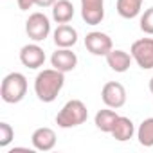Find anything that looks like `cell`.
<instances>
[{
    "label": "cell",
    "instance_id": "6da1fadb",
    "mask_svg": "<svg viewBox=\"0 0 153 153\" xmlns=\"http://www.w3.org/2000/svg\"><path fill=\"white\" fill-rule=\"evenodd\" d=\"M65 85V72L58 68H43L34 79V94L43 103H52Z\"/></svg>",
    "mask_w": 153,
    "mask_h": 153
},
{
    "label": "cell",
    "instance_id": "7a4b0ae2",
    "mask_svg": "<svg viewBox=\"0 0 153 153\" xmlns=\"http://www.w3.org/2000/svg\"><path fill=\"white\" fill-rule=\"evenodd\" d=\"M88 119V110H87V105L81 101V99H70L63 105V108L58 112L56 115V124L59 128H76L83 124L85 121Z\"/></svg>",
    "mask_w": 153,
    "mask_h": 153
},
{
    "label": "cell",
    "instance_id": "3957f363",
    "mask_svg": "<svg viewBox=\"0 0 153 153\" xmlns=\"http://www.w3.org/2000/svg\"><path fill=\"white\" fill-rule=\"evenodd\" d=\"M27 94V78L22 72H11L2 79L0 85V97L7 105L20 103Z\"/></svg>",
    "mask_w": 153,
    "mask_h": 153
},
{
    "label": "cell",
    "instance_id": "277c9868",
    "mask_svg": "<svg viewBox=\"0 0 153 153\" xmlns=\"http://www.w3.org/2000/svg\"><path fill=\"white\" fill-rule=\"evenodd\" d=\"M25 33H27V36L33 42H36V43L43 42L49 36V33H51V20H49V16L40 13V11L29 15V18L25 20Z\"/></svg>",
    "mask_w": 153,
    "mask_h": 153
},
{
    "label": "cell",
    "instance_id": "5b68a950",
    "mask_svg": "<svg viewBox=\"0 0 153 153\" xmlns=\"http://www.w3.org/2000/svg\"><path fill=\"white\" fill-rule=\"evenodd\" d=\"M130 54L142 70L153 68V38H140L131 43Z\"/></svg>",
    "mask_w": 153,
    "mask_h": 153
},
{
    "label": "cell",
    "instance_id": "8992f818",
    "mask_svg": "<svg viewBox=\"0 0 153 153\" xmlns=\"http://www.w3.org/2000/svg\"><path fill=\"white\" fill-rule=\"evenodd\" d=\"M85 47L94 56H106L114 49V43H112V38L106 33L92 31L85 36Z\"/></svg>",
    "mask_w": 153,
    "mask_h": 153
},
{
    "label": "cell",
    "instance_id": "52a82bcc",
    "mask_svg": "<svg viewBox=\"0 0 153 153\" xmlns=\"http://www.w3.org/2000/svg\"><path fill=\"white\" fill-rule=\"evenodd\" d=\"M101 99L106 106L110 108H121L126 103V88L119 83V81H108L105 83L103 90H101Z\"/></svg>",
    "mask_w": 153,
    "mask_h": 153
},
{
    "label": "cell",
    "instance_id": "ba28073f",
    "mask_svg": "<svg viewBox=\"0 0 153 153\" xmlns=\"http://www.w3.org/2000/svg\"><path fill=\"white\" fill-rule=\"evenodd\" d=\"M81 18L87 25H99L105 18V0H81Z\"/></svg>",
    "mask_w": 153,
    "mask_h": 153
},
{
    "label": "cell",
    "instance_id": "9c48e42d",
    "mask_svg": "<svg viewBox=\"0 0 153 153\" xmlns=\"http://www.w3.org/2000/svg\"><path fill=\"white\" fill-rule=\"evenodd\" d=\"M20 61L27 68H40L45 63V52L36 42L27 43V45H24L20 49Z\"/></svg>",
    "mask_w": 153,
    "mask_h": 153
},
{
    "label": "cell",
    "instance_id": "30bf717a",
    "mask_svg": "<svg viewBox=\"0 0 153 153\" xmlns=\"http://www.w3.org/2000/svg\"><path fill=\"white\" fill-rule=\"evenodd\" d=\"M51 65L61 72H70L76 68L78 65V56L76 52H72L70 49H65V47H58L52 56H51Z\"/></svg>",
    "mask_w": 153,
    "mask_h": 153
},
{
    "label": "cell",
    "instance_id": "8fae6325",
    "mask_svg": "<svg viewBox=\"0 0 153 153\" xmlns=\"http://www.w3.org/2000/svg\"><path fill=\"white\" fill-rule=\"evenodd\" d=\"M31 142H33V148L38 151H51L56 146V133L52 128H47V126L36 128L31 135Z\"/></svg>",
    "mask_w": 153,
    "mask_h": 153
},
{
    "label": "cell",
    "instance_id": "7c38bea8",
    "mask_svg": "<svg viewBox=\"0 0 153 153\" xmlns=\"http://www.w3.org/2000/svg\"><path fill=\"white\" fill-rule=\"evenodd\" d=\"M52 38H54L56 47L70 49V47H74L76 43H78V31H76L72 25H68V24H59L54 29Z\"/></svg>",
    "mask_w": 153,
    "mask_h": 153
},
{
    "label": "cell",
    "instance_id": "4fadbf2b",
    "mask_svg": "<svg viewBox=\"0 0 153 153\" xmlns=\"http://www.w3.org/2000/svg\"><path fill=\"white\" fill-rule=\"evenodd\" d=\"M105 58H106L108 67H110L114 72H119V74L126 72V70L130 68L131 61H133L131 54H128L126 51H121V49H112Z\"/></svg>",
    "mask_w": 153,
    "mask_h": 153
},
{
    "label": "cell",
    "instance_id": "5bb4252c",
    "mask_svg": "<svg viewBox=\"0 0 153 153\" xmlns=\"http://www.w3.org/2000/svg\"><path fill=\"white\" fill-rule=\"evenodd\" d=\"M135 133V124L130 117H124V115H119V119L115 121V126L112 130V137L119 142H126L133 137Z\"/></svg>",
    "mask_w": 153,
    "mask_h": 153
},
{
    "label": "cell",
    "instance_id": "9a60e30c",
    "mask_svg": "<svg viewBox=\"0 0 153 153\" xmlns=\"http://www.w3.org/2000/svg\"><path fill=\"white\" fill-rule=\"evenodd\" d=\"M52 18L56 24H68L74 18V6L70 0H56L52 6Z\"/></svg>",
    "mask_w": 153,
    "mask_h": 153
},
{
    "label": "cell",
    "instance_id": "2e32d148",
    "mask_svg": "<svg viewBox=\"0 0 153 153\" xmlns=\"http://www.w3.org/2000/svg\"><path fill=\"white\" fill-rule=\"evenodd\" d=\"M117 119H119V115H117L115 108H110V106H108V108L99 110V112L96 114V126H97L101 131H105V133H112V130H114Z\"/></svg>",
    "mask_w": 153,
    "mask_h": 153
},
{
    "label": "cell",
    "instance_id": "e0dca14e",
    "mask_svg": "<svg viewBox=\"0 0 153 153\" xmlns=\"http://www.w3.org/2000/svg\"><path fill=\"white\" fill-rule=\"evenodd\" d=\"M142 2H144V0H117L115 9H117L119 16H123L126 20H131V18L140 15Z\"/></svg>",
    "mask_w": 153,
    "mask_h": 153
},
{
    "label": "cell",
    "instance_id": "ac0fdd59",
    "mask_svg": "<svg viewBox=\"0 0 153 153\" xmlns=\"http://www.w3.org/2000/svg\"><path fill=\"white\" fill-rule=\"evenodd\" d=\"M137 139L139 144L144 148L153 146V117H148L140 123V126L137 128Z\"/></svg>",
    "mask_w": 153,
    "mask_h": 153
},
{
    "label": "cell",
    "instance_id": "d6986e66",
    "mask_svg": "<svg viewBox=\"0 0 153 153\" xmlns=\"http://www.w3.org/2000/svg\"><path fill=\"white\" fill-rule=\"evenodd\" d=\"M15 139V130L9 123H0V148H6Z\"/></svg>",
    "mask_w": 153,
    "mask_h": 153
},
{
    "label": "cell",
    "instance_id": "ffe728a7",
    "mask_svg": "<svg viewBox=\"0 0 153 153\" xmlns=\"http://www.w3.org/2000/svg\"><path fill=\"white\" fill-rule=\"evenodd\" d=\"M140 31L144 34H153V7H148L140 15Z\"/></svg>",
    "mask_w": 153,
    "mask_h": 153
},
{
    "label": "cell",
    "instance_id": "44dd1931",
    "mask_svg": "<svg viewBox=\"0 0 153 153\" xmlns=\"http://www.w3.org/2000/svg\"><path fill=\"white\" fill-rule=\"evenodd\" d=\"M16 4H18L20 11H29L33 6H36V4H34V0H16Z\"/></svg>",
    "mask_w": 153,
    "mask_h": 153
},
{
    "label": "cell",
    "instance_id": "7402d4cb",
    "mask_svg": "<svg viewBox=\"0 0 153 153\" xmlns=\"http://www.w3.org/2000/svg\"><path fill=\"white\" fill-rule=\"evenodd\" d=\"M34 4L38 7H52L56 4V0H34Z\"/></svg>",
    "mask_w": 153,
    "mask_h": 153
},
{
    "label": "cell",
    "instance_id": "603a6c76",
    "mask_svg": "<svg viewBox=\"0 0 153 153\" xmlns=\"http://www.w3.org/2000/svg\"><path fill=\"white\" fill-rule=\"evenodd\" d=\"M149 92H151V96H153V78L149 79Z\"/></svg>",
    "mask_w": 153,
    "mask_h": 153
}]
</instances>
